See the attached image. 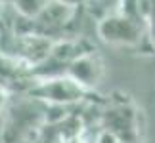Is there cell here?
<instances>
[{"label":"cell","mask_w":155,"mask_h":143,"mask_svg":"<svg viewBox=\"0 0 155 143\" xmlns=\"http://www.w3.org/2000/svg\"><path fill=\"white\" fill-rule=\"evenodd\" d=\"M146 21L121 11H111L100 17L98 37L113 46H138L146 37Z\"/></svg>","instance_id":"obj_1"},{"label":"cell","mask_w":155,"mask_h":143,"mask_svg":"<svg viewBox=\"0 0 155 143\" xmlns=\"http://www.w3.org/2000/svg\"><path fill=\"white\" fill-rule=\"evenodd\" d=\"M86 90L79 82H75L69 75L52 76V78L35 80V84L29 90V95L33 99L40 101L44 105H73L84 97Z\"/></svg>","instance_id":"obj_2"},{"label":"cell","mask_w":155,"mask_h":143,"mask_svg":"<svg viewBox=\"0 0 155 143\" xmlns=\"http://www.w3.org/2000/svg\"><path fill=\"white\" fill-rule=\"evenodd\" d=\"M67 75L75 82H79L84 90H90V88H96L100 82H102L104 61L96 52L90 50V52L82 53L81 57H77L75 61L69 65Z\"/></svg>","instance_id":"obj_3"},{"label":"cell","mask_w":155,"mask_h":143,"mask_svg":"<svg viewBox=\"0 0 155 143\" xmlns=\"http://www.w3.org/2000/svg\"><path fill=\"white\" fill-rule=\"evenodd\" d=\"M104 126V130L117 135L121 143H136V113L130 107L121 105L105 111Z\"/></svg>","instance_id":"obj_4"},{"label":"cell","mask_w":155,"mask_h":143,"mask_svg":"<svg viewBox=\"0 0 155 143\" xmlns=\"http://www.w3.org/2000/svg\"><path fill=\"white\" fill-rule=\"evenodd\" d=\"M75 14V6H69L65 2H59V0H50L48 6L42 10L35 23L44 27H61L67 21H71V17Z\"/></svg>","instance_id":"obj_5"},{"label":"cell","mask_w":155,"mask_h":143,"mask_svg":"<svg viewBox=\"0 0 155 143\" xmlns=\"http://www.w3.org/2000/svg\"><path fill=\"white\" fill-rule=\"evenodd\" d=\"M50 0H10V4L14 6L15 14L19 17L35 21L37 17L42 14V10L48 6Z\"/></svg>","instance_id":"obj_6"},{"label":"cell","mask_w":155,"mask_h":143,"mask_svg":"<svg viewBox=\"0 0 155 143\" xmlns=\"http://www.w3.org/2000/svg\"><path fill=\"white\" fill-rule=\"evenodd\" d=\"M94 2L104 10V15L111 11H119V6H121V0H94Z\"/></svg>","instance_id":"obj_7"},{"label":"cell","mask_w":155,"mask_h":143,"mask_svg":"<svg viewBox=\"0 0 155 143\" xmlns=\"http://www.w3.org/2000/svg\"><path fill=\"white\" fill-rule=\"evenodd\" d=\"M94 143H121V141H119V138H117V135H113L111 132H107V130H102Z\"/></svg>","instance_id":"obj_8"},{"label":"cell","mask_w":155,"mask_h":143,"mask_svg":"<svg viewBox=\"0 0 155 143\" xmlns=\"http://www.w3.org/2000/svg\"><path fill=\"white\" fill-rule=\"evenodd\" d=\"M4 130H6V126H4V113L0 111V143H4Z\"/></svg>","instance_id":"obj_9"},{"label":"cell","mask_w":155,"mask_h":143,"mask_svg":"<svg viewBox=\"0 0 155 143\" xmlns=\"http://www.w3.org/2000/svg\"><path fill=\"white\" fill-rule=\"evenodd\" d=\"M2 10H4V0H0V15H2Z\"/></svg>","instance_id":"obj_10"}]
</instances>
